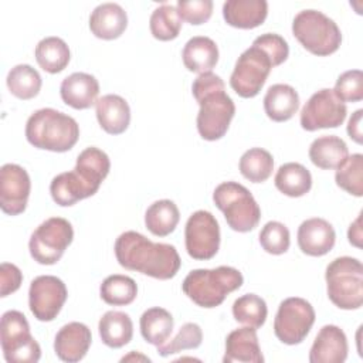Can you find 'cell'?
<instances>
[{
  "label": "cell",
  "mask_w": 363,
  "mask_h": 363,
  "mask_svg": "<svg viewBox=\"0 0 363 363\" xmlns=\"http://www.w3.org/2000/svg\"><path fill=\"white\" fill-rule=\"evenodd\" d=\"M115 257L121 267L156 279L173 278L182 265L177 250L164 242H153L138 231H125L115 241Z\"/></svg>",
  "instance_id": "1"
},
{
  "label": "cell",
  "mask_w": 363,
  "mask_h": 363,
  "mask_svg": "<svg viewBox=\"0 0 363 363\" xmlns=\"http://www.w3.org/2000/svg\"><path fill=\"white\" fill-rule=\"evenodd\" d=\"M191 92L200 106L196 121L199 135L210 142L221 139L235 115V105L225 92L224 81L213 72L200 74Z\"/></svg>",
  "instance_id": "2"
},
{
  "label": "cell",
  "mask_w": 363,
  "mask_h": 363,
  "mask_svg": "<svg viewBox=\"0 0 363 363\" xmlns=\"http://www.w3.org/2000/svg\"><path fill=\"white\" fill-rule=\"evenodd\" d=\"M78 138L77 121L52 108L33 112L26 123V139L37 149L62 153L72 149Z\"/></svg>",
  "instance_id": "3"
},
{
  "label": "cell",
  "mask_w": 363,
  "mask_h": 363,
  "mask_svg": "<svg viewBox=\"0 0 363 363\" xmlns=\"http://www.w3.org/2000/svg\"><path fill=\"white\" fill-rule=\"evenodd\" d=\"M242 274L233 267L213 269H193L182 284L184 295L201 308H216L224 302L228 294L241 288Z\"/></svg>",
  "instance_id": "4"
},
{
  "label": "cell",
  "mask_w": 363,
  "mask_h": 363,
  "mask_svg": "<svg viewBox=\"0 0 363 363\" xmlns=\"http://www.w3.org/2000/svg\"><path fill=\"white\" fill-rule=\"evenodd\" d=\"M328 296L340 309H359L363 303V265L357 258H335L325 272Z\"/></svg>",
  "instance_id": "5"
},
{
  "label": "cell",
  "mask_w": 363,
  "mask_h": 363,
  "mask_svg": "<svg viewBox=\"0 0 363 363\" xmlns=\"http://www.w3.org/2000/svg\"><path fill=\"white\" fill-rule=\"evenodd\" d=\"M292 33L311 54L326 57L337 51L342 33L337 24L318 10H302L292 21Z\"/></svg>",
  "instance_id": "6"
},
{
  "label": "cell",
  "mask_w": 363,
  "mask_h": 363,
  "mask_svg": "<svg viewBox=\"0 0 363 363\" xmlns=\"http://www.w3.org/2000/svg\"><path fill=\"white\" fill-rule=\"evenodd\" d=\"M213 201L223 211L228 227L234 231L248 233L261 220V208L254 196L237 182L220 183L213 193Z\"/></svg>",
  "instance_id": "7"
},
{
  "label": "cell",
  "mask_w": 363,
  "mask_h": 363,
  "mask_svg": "<svg viewBox=\"0 0 363 363\" xmlns=\"http://www.w3.org/2000/svg\"><path fill=\"white\" fill-rule=\"evenodd\" d=\"M0 340L4 359L9 363H35L41 347L30 333V325L20 311H7L1 316Z\"/></svg>",
  "instance_id": "8"
},
{
  "label": "cell",
  "mask_w": 363,
  "mask_h": 363,
  "mask_svg": "<svg viewBox=\"0 0 363 363\" xmlns=\"http://www.w3.org/2000/svg\"><path fill=\"white\" fill-rule=\"evenodd\" d=\"M72 238L74 230L68 220L50 217L31 234L28 241L30 255L41 265H52L61 259Z\"/></svg>",
  "instance_id": "9"
},
{
  "label": "cell",
  "mask_w": 363,
  "mask_h": 363,
  "mask_svg": "<svg viewBox=\"0 0 363 363\" xmlns=\"http://www.w3.org/2000/svg\"><path fill=\"white\" fill-rule=\"evenodd\" d=\"M274 67V61L268 52L252 43L238 57L230 77V86L241 98H254L259 94Z\"/></svg>",
  "instance_id": "10"
},
{
  "label": "cell",
  "mask_w": 363,
  "mask_h": 363,
  "mask_svg": "<svg viewBox=\"0 0 363 363\" xmlns=\"http://www.w3.org/2000/svg\"><path fill=\"white\" fill-rule=\"evenodd\" d=\"M315 323V309L303 298L284 299L274 319V333L285 345H299Z\"/></svg>",
  "instance_id": "11"
},
{
  "label": "cell",
  "mask_w": 363,
  "mask_h": 363,
  "mask_svg": "<svg viewBox=\"0 0 363 363\" xmlns=\"http://www.w3.org/2000/svg\"><path fill=\"white\" fill-rule=\"evenodd\" d=\"M186 251L193 259H211L220 248V225L206 210L194 211L184 227Z\"/></svg>",
  "instance_id": "12"
},
{
  "label": "cell",
  "mask_w": 363,
  "mask_h": 363,
  "mask_svg": "<svg viewBox=\"0 0 363 363\" xmlns=\"http://www.w3.org/2000/svg\"><path fill=\"white\" fill-rule=\"evenodd\" d=\"M347 115V108L333 92V89L323 88L315 92L303 105L301 111V126L313 132L318 129L337 128Z\"/></svg>",
  "instance_id": "13"
},
{
  "label": "cell",
  "mask_w": 363,
  "mask_h": 363,
  "mask_svg": "<svg viewBox=\"0 0 363 363\" xmlns=\"http://www.w3.org/2000/svg\"><path fill=\"white\" fill-rule=\"evenodd\" d=\"M68 296L65 284L54 275L34 278L28 289V306L40 322H51L61 312Z\"/></svg>",
  "instance_id": "14"
},
{
  "label": "cell",
  "mask_w": 363,
  "mask_h": 363,
  "mask_svg": "<svg viewBox=\"0 0 363 363\" xmlns=\"http://www.w3.org/2000/svg\"><path fill=\"white\" fill-rule=\"evenodd\" d=\"M31 190L30 176L24 167L6 163L0 169V208L9 216L21 214Z\"/></svg>",
  "instance_id": "15"
},
{
  "label": "cell",
  "mask_w": 363,
  "mask_h": 363,
  "mask_svg": "<svg viewBox=\"0 0 363 363\" xmlns=\"http://www.w3.org/2000/svg\"><path fill=\"white\" fill-rule=\"evenodd\" d=\"M91 342L92 335L86 325L81 322H69L57 332L54 352L60 360L77 363L86 356Z\"/></svg>",
  "instance_id": "16"
},
{
  "label": "cell",
  "mask_w": 363,
  "mask_h": 363,
  "mask_svg": "<svg viewBox=\"0 0 363 363\" xmlns=\"http://www.w3.org/2000/svg\"><path fill=\"white\" fill-rule=\"evenodd\" d=\"M299 250L311 257L326 255L335 245L336 234L329 221L313 217L301 223L298 228Z\"/></svg>",
  "instance_id": "17"
},
{
  "label": "cell",
  "mask_w": 363,
  "mask_h": 363,
  "mask_svg": "<svg viewBox=\"0 0 363 363\" xmlns=\"http://www.w3.org/2000/svg\"><path fill=\"white\" fill-rule=\"evenodd\" d=\"M347 339L336 325H325L309 350L311 363H343L347 357Z\"/></svg>",
  "instance_id": "18"
},
{
  "label": "cell",
  "mask_w": 363,
  "mask_h": 363,
  "mask_svg": "<svg viewBox=\"0 0 363 363\" xmlns=\"http://www.w3.org/2000/svg\"><path fill=\"white\" fill-rule=\"evenodd\" d=\"M61 99L74 109H88L96 104L99 94L98 79L86 72H74L62 79Z\"/></svg>",
  "instance_id": "19"
},
{
  "label": "cell",
  "mask_w": 363,
  "mask_h": 363,
  "mask_svg": "<svg viewBox=\"0 0 363 363\" xmlns=\"http://www.w3.org/2000/svg\"><path fill=\"white\" fill-rule=\"evenodd\" d=\"M224 363H262L264 356L259 349L257 329L244 326L228 333L225 339Z\"/></svg>",
  "instance_id": "20"
},
{
  "label": "cell",
  "mask_w": 363,
  "mask_h": 363,
  "mask_svg": "<svg viewBox=\"0 0 363 363\" xmlns=\"http://www.w3.org/2000/svg\"><path fill=\"white\" fill-rule=\"evenodd\" d=\"M128 27L126 11L116 3H102L89 16V30L101 40H115Z\"/></svg>",
  "instance_id": "21"
},
{
  "label": "cell",
  "mask_w": 363,
  "mask_h": 363,
  "mask_svg": "<svg viewBox=\"0 0 363 363\" xmlns=\"http://www.w3.org/2000/svg\"><path fill=\"white\" fill-rule=\"evenodd\" d=\"M95 113L99 126L109 135L123 133L130 123V108L125 98L108 94L95 104Z\"/></svg>",
  "instance_id": "22"
},
{
  "label": "cell",
  "mask_w": 363,
  "mask_h": 363,
  "mask_svg": "<svg viewBox=\"0 0 363 363\" xmlns=\"http://www.w3.org/2000/svg\"><path fill=\"white\" fill-rule=\"evenodd\" d=\"M268 14L265 0H227L223 4L225 23L235 28L250 30L261 26Z\"/></svg>",
  "instance_id": "23"
},
{
  "label": "cell",
  "mask_w": 363,
  "mask_h": 363,
  "mask_svg": "<svg viewBox=\"0 0 363 363\" xmlns=\"http://www.w3.org/2000/svg\"><path fill=\"white\" fill-rule=\"evenodd\" d=\"M50 193L58 206L68 207L94 196L96 191L75 170H71L60 173L51 180Z\"/></svg>",
  "instance_id": "24"
},
{
  "label": "cell",
  "mask_w": 363,
  "mask_h": 363,
  "mask_svg": "<svg viewBox=\"0 0 363 363\" xmlns=\"http://www.w3.org/2000/svg\"><path fill=\"white\" fill-rule=\"evenodd\" d=\"M299 109V95L288 84H274L264 96V111L274 122L289 121Z\"/></svg>",
  "instance_id": "25"
},
{
  "label": "cell",
  "mask_w": 363,
  "mask_h": 363,
  "mask_svg": "<svg viewBox=\"0 0 363 363\" xmlns=\"http://www.w3.org/2000/svg\"><path fill=\"white\" fill-rule=\"evenodd\" d=\"M182 58L184 67L191 72H211L218 61V48L210 37L196 35L184 44Z\"/></svg>",
  "instance_id": "26"
},
{
  "label": "cell",
  "mask_w": 363,
  "mask_h": 363,
  "mask_svg": "<svg viewBox=\"0 0 363 363\" xmlns=\"http://www.w3.org/2000/svg\"><path fill=\"white\" fill-rule=\"evenodd\" d=\"M349 156L347 145L335 135H323L316 138L309 146L311 162L323 170L337 169Z\"/></svg>",
  "instance_id": "27"
},
{
  "label": "cell",
  "mask_w": 363,
  "mask_h": 363,
  "mask_svg": "<svg viewBox=\"0 0 363 363\" xmlns=\"http://www.w3.org/2000/svg\"><path fill=\"white\" fill-rule=\"evenodd\" d=\"M98 330L101 340L112 349L128 345L133 336V323L128 313L121 311H108L99 319Z\"/></svg>",
  "instance_id": "28"
},
{
  "label": "cell",
  "mask_w": 363,
  "mask_h": 363,
  "mask_svg": "<svg viewBox=\"0 0 363 363\" xmlns=\"http://www.w3.org/2000/svg\"><path fill=\"white\" fill-rule=\"evenodd\" d=\"M74 170L95 191H98L101 183L105 180L111 170V160L104 150L95 146H89L78 155Z\"/></svg>",
  "instance_id": "29"
},
{
  "label": "cell",
  "mask_w": 363,
  "mask_h": 363,
  "mask_svg": "<svg viewBox=\"0 0 363 363\" xmlns=\"http://www.w3.org/2000/svg\"><path fill=\"white\" fill-rule=\"evenodd\" d=\"M275 187L288 197H302L312 187L311 172L301 163L289 162L277 170Z\"/></svg>",
  "instance_id": "30"
},
{
  "label": "cell",
  "mask_w": 363,
  "mask_h": 363,
  "mask_svg": "<svg viewBox=\"0 0 363 363\" xmlns=\"http://www.w3.org/2000/svg\"><path fill=\"white\" fill-rule=\"evenodd\" d=\"M139 326L140 333L147 343L160 346L166 343L173 332V316L169 311L153 306L142 313Z\"/></svg>",
  "instance_id": "31"
},
{
  "label": "cell",
  "mask_w": 363,
  "mask_h": 363,
  "mask_svg": "<svg viewBox=\"0 0 363 363\" xmlns=\"http://www.w3.org/2000/svg\"><path fill=\"white\" fill-rule=\"evenodd\" d=\"M180 220L177 206L172 200H157L145 213L146 228L157 237H166L174 231Z\"/></svg>",
  "instance_id": "32"
},
{
  "label": "cell",
  "mask_w": 363,
  "mask_h": 363,
  "mask_svg": "<svg viewBox=\"0 0 363 363\" xmlns=\"http://www.w3.org/2000/svg\"><path fill=\"white\" fill-rule=\"evenodd\" d=\"M71 58L67 43L60 37H45L35 47L37 64L50 74H58L68 65Z\"/></svg>",
  "instance_id": "33"
},
{
  "label": "cell",
  "mask_w": 363,
  "mask_h": 363,
  "mask_svg": "<svg viewBox=\"0 0 363 363\" xmlns=\"http://www.w3.org/2000/svg\"><path fill=\"white\" fill-rule=\"evenodd\" d=\"M7 88L18 99L27 101L38 95L43 79L35 68L28 64H18L7 74Z\"/></svg>",
  "instance_id": "34"
},
{
  "label": "cell",
  "mask_w": 363,
  "mask_h": 363,
  "mask_svg": "<svg viewBox=\"0 0 363 363\" xmlns=\"http://www.w3.org/2000/svg\"><path fill=\"white\" fill-rule=\"evenodd\" d=\"M99 294L105 303L113 306H125L136 299L138 285L135 279L128 275L113 274L102 281Z\"/></svg>",
  "instance_id": "35"
},
{
  "label": "cell",
  "mask_w": 363,
  "mask_h": 363,
  "mask_svg": "<svg viewBox=\"0 0 363 363\" xmlns=\"http://www.w3.org/2000/svg\"><path fill=\"white\" fill-rule=\"evenodd\" d=\"M240 173L252 183H262L269 179L274 170L272 155L262 147H251L238 163Z\"/></svg>",
  "instance_id": "36"
},
{
  "label": "cell",
  "mask_w": 363,
  "mask_h": 363,
  "mask_svg": "<svg viewBox=\"0 0 363 363\" xmlns=\"http://www.w3.org/2000/svg\"><path fill=\"white\" fill-rule=\"evenodd\" d=\"M152 35L159 41L174 40L182 30V18L172 4H162L153 10L149 20Z\"/></svg>",
  "instance_id": "37"
},
{
  "label": "cell",
  "mask_w": 363,
  "mask_h": 363,
  "mask_svg": "<svg viewBox=\"0 0 363 363\" xmlns=\"http://www.w3.org/2000/svg\"><path fill=\"white\" fill-rule=\"evenodd\" d=\"M268 308L265 301L255 294H245L237 298L233 303V316L238 323L251 326L254 329L261 328L265 323Z\"/></svg>",
  "instance_id": "38"
},
{
  "label": "cell",
  "mask_w": 363,
  "mask_h": 363,
  "mask_svg": "<svg viewBox=\"0 0 363 363\" xmlns=\"http://www.w3.org/2000/svg\"><path fill=\"white\" fill-rule=\"evenodd\" d=\"M336 184L346 193L362 197L363 196V155L354 153L336 169Z\"/></svg>",
  "instance_id": "39"
},
{
  "label": "cell",
  "mask_w": 363,
  "mask_h": 363,
  "mask_svg": "<svg viewBox=\"0 0 363 363\" xmlns=\"http://www.w3.org/2000/svg\"><path fill=\"white\" fill-rule=\"evenodd\" d=\"M201 340H203L201 328L197 323L187 322L179 329L177 335L169 343H163L157 346V353L162 357H166V356L179 353L182 350L197 349L201 345Z\"/></svg>",
  "instance_id": "40"
},
{
  "label": "cell",
  "mask_w": 363,
  "mask_h": 363,
  "mask_svg": "<svg viewBox=\"0 0 363 363\" xmlns=\"http://www.w3.org/2000/svg\"><path fill=\"white\" fill-rule=\"evenodd\" d=\"M259 244L265 252L281 255L289 248V230L279 221H268L259 231Z\"/></svg>",
  "instance_id": "41"
},
{
  "label": "cell",
  "mask_w": 363,
  "mask_h": 363,
  "mask_svg": "<svg viewBox=\"0 0 363 363\" xmlns=\"http://www.w3.org/2000/svg\"><path fill=\"white\" fill-rule=\"evenodd\" d=\"M335 95L342 102H359L363 99V72L360 69H349L336 79Z\"/></svg>",
  "instance_id": "42"
},
{
  "label": "cell",
  "mask_w": 363,
  "mask_h": 363,
  "mask_svg": "<svg viewBox=\"0 0 363 363\" xmlns=\"http://www.w3.org/2000/svg\"><path fill=\"white\" fill-rule=\"evenodd\" d=\"M177 13L182 20L200 26L210 20L213 14V1L211 0H179L176 4Z\"/></svg>",
  "instance_id": "43"
},
{
  "label": "cell",
  "mask_w": 363,
  "mask_h": 363,
  "mask_svg": "<svg viewBox=\"0 0 363 363\" xmlns=\"http://www.w3.org/2000/svg\"><path fill=\"white\" fill-rule=\"evenodd\" d=\"M254 44L259 45L261 48H264L268 52V55L272 58L275 67L281 65L289 55L288 43L279 34H275V33L261 34L259 37H257L254 40Z\"/></svg>",
  "instance_id": "44"
},
{
  "label": "cell",
  "mask_w": 363,
  "mask_h": 363,
  "mask_svg": "<svg viewBox=\"0 0 363 363\" xmlns=\"http://www.w3.org/2000/svg\"><path fill=\"white\" fill-rule=\"evenodd\" d=\"M23 282V274L17 265L10 262H1L0 265V296L6 298L7 295L16 292Z\"/></svg>",
  "instance_id": "45"
},
{
  "label": "cell",
  "mask_w": 363,
  "mask_h": 363,
  "mask_svg": "<svg viewBox=\"0 0 363 363\" xmlns=\"http://www.w3.org/2000/svg\"><path fill=\"white\" fill-rule=\"evenodd\" d=\"M362 116H363V109H357L349 119L347 123V135L350 139H353L356 143L362 145L363 142V132H362Z\"/></svg>",
  "instance_id": "46"
},
{
  "label": "cell",
  "mask_w": 363,
  "mask_h": 363,
  "mask_svg": "<svg viewBox=\"0 0 363 363\" xmlns=\"http://www.w3.org/2000/svg\"><path fill=\"white\" fill-rule=\"evenodd\" d=\"M362 213L357 216V218L350 224L347 230V238L349 242L357 248H362Z\"/></svg>",
  "instance_id": "47"
}]
</instances>
